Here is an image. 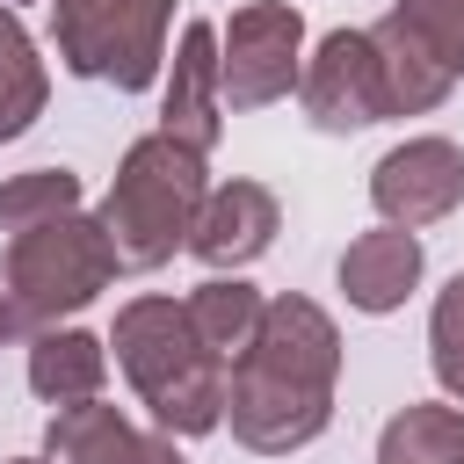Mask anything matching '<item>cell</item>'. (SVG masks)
<instances>
[{
    "mask_svg": "<svg viewBox=\"0 0 464 464\" xmlns=\"http://www.w3.org/2000/svg\"><path fill=\"white\" fill-rule=\"evenodd\" d=\"M116 362L138 384V399L152 406V420L167 435H210L225 420V362L203 348L188 304L174 297H130L116 312Z\"/></svg>",
    "mask_w": 464,
    "mask_h": 464,
    "instance_id": "1",
    "label": "cell"
},
{
    "mask_svg": "<svg viewBox=\"0 0 464 464\" xmlns=\"http://www.w3.org/2000/svg\"><path fill=\"white\" fill-rule=\"evenodd\" d=\"M210 181H203V152L152 130L123 152L109 196H102V232L116 246L123 268H160L174 261V246H188L196 232V210H203Z\"/></svg>",
    "mask_w": 464,
    "mask_h": 464,
    "instance_id": "2",
    "label": "cell"
},
{
    "mask_svg": "<svg viewBox=\"0 0 464 464\" xmlns=\"http://www.w3.org/2000/svg\"><path fill=\"white\" fill-rule=\"evenodd\" d=\"M116 246L102 232V218L87 210H65V218H44L29 232H7V261H0V283L22 312V326H58L65 312L94 304L116 276Z\"/></svg>",
    "mask_w": 464,
    "mask_h": 464,
    "instance_id": "3",
    "label": "cell"
},
{
    "mask_svg": "<svg viewBox=\"0 0 464 464\" xmlns=\"http://www.w3.org/2000/svg\"><path fill=\"white\" fill-rule=\"evenodd\" d=\"M167 14H174V0H51V44L65 58V72L138 94L160 80Z\"/></svg>",
    "mask_w": 464,
    "mask_h": 464,
    "instance_id": "4",
    "label": "cell"
},
{
    "mask_svg": "<svg viewBox=\"0 0 464 464\" xmlns=\"http://www.w3.org/2000/svg\"><path fill=\"white\" fill-rule=\"evenodd\" d=\"M304 80V14L290 0H246L218 36V87L232 109H268Z\"/></svg>",
    "mask_w": 464,
    "mask_h": 464,
    "instance_id": "5",
    "label": "cell"
},
{
    "mask_svg": "<svg viewBox=\"0 0 464 464\" xmlns=\"http://www.w3.org/2000/svg\"><path fill=\"white\" fill-rule=\"evenodd\" d=\"M225 420H232V435L246 442V450H261V457H290V450H304L312 435H326V420H334V392L326 384H297V377H276V370H261V362H232V377H225Z\"/></svg>",
    "mask_w": 464,
    "mask_h": 464,
    "instance_id": "6",
    "label": "cell"
},
{
    "mask_svg": "<svg viewBox=\"0 0 464 464\" xmlns=\"http://www.w3.org/2000/svg\"><path fill=\"white\" fill-rule=\"evenodd\" d=\"M297 94H304V116L319 130H370V123H384L392 109H384V65H377L370 29H334L312 51Z\"/></svg>",
    "mask_w": 464,
    "mask_h": 464,
    "instance_id": "7",
    "label": "cell"
},
{
    "mask_svg": "<svg viewBox=\"0 0 464 464\" xmlns=\"http://www.w3.org/2000/svg\"><path fill=\"white\" fill-rule=\"evenodd\" d=\"M370 203H377L384 225H406V232L450 218L464 203V152L450 138H406V145H392L370 167Z\"/></svg>",
    "mask_w": 464,
    "mask_h": 464,
    "instance_id": "8",
    "label": "cell"
},
{
    "mask_svg": "<svg viewBox=\"0 0 464 464\" xmlns=\"http://www.w3.org/2000/svg\"><path fill=\"white\" fill-rule=\"evenodd\" d=\"M276 232H283L276 196H268L261 181H225V188L203 196L196 232H188V254H196L203 268H246V261H261V254L276 246Z\"/></svg>",
    "mask_w": 464,
    "mask_h": 464,
    "instance_id": "9",
    "label": "cell"
},
{
    "mask_svg": "<svg viewBox=\"0 0 464 464\" xmlns=\"http://www.w3.org/2000/svg\"><path fill=\"white\" fill-rule=\"evenodd\" d=\"M246 362H261V370H276V377H297V384H326V392H334V377H341V334H334V319H326L312 297H268V312H261V334H254Z\"/></svg>",
    "mask_w": 464,
    "mask_h": 464,
    "instance_id": "10",
    "label": "cell"
},
{
    "mask_svg": "<svg viewBox=\"0 0 464 464\" xmlns=\"http://www.w3.org/2000/svg\"><path fill=\"white\" fill-rule=\"evenodd\" d=\"M225 87H218V29L210 22H188L181 29V51H174V80H167V102H160V130L210 152L225 116H218Z\"/></svg>",
    "mask_w": 464,
    "mask_h": 464,
    "instance_id": "11",
    "label": "cell"
},
{
    "mask_svg": "<svg viewBox=\"0 0 464 464\" xmlns=\"http://www.w3.org/2000/svg\"><path fill=\"white\" fill-rule=\"evenodd\" d=\"M413 283H420V239H413L406 225H384V232L348 239V254H341V290H348L355 312H399Z\"/></svg>",
    "mask_w": 464,
    "mask_h": 464,
    "instance_id": "12",
    "label": "cell"
},
{
    "mask_svg": "<svg viewBox=\"0 0 464 464\" xmlns=\"http://www.w3.org/2000/svg\"><path fill=\"white\" fill-rule=\"evenodd\" d=\"M370 44H377V65H384V109L392 116H420V109H435L442 94H450V65L399 22V14H384L377 29H370Z\"/></svg>",
    "mask_w": 464,
    "mask_h": 464,
    "instance_id": "13",
    "label": "cell"
},
{
    "mask_svg": "<svg viewBox=\"0 0 464 464\" xmlns=\"http://www.w3.org/2000/svg\"><path fill=\"white\" fill-rule=\"evenodd\" d=\"M109 377V348L80 326H36L29 341V392L51 399V406H72V399H94Z\"/></svg>",
    "mask_w": 464,
    "mask_h": 464,
    "instance_id": "14",
    "label": "cell"
},
{
    "mask_svg": "<svg viewBox=\"0 0 464 464\" xmlns=\"http://www.w3.org/2000/svg\"><path fill=\"white\" fill-rule=\"evenodd\" d=\"M261 312H268V297H261L254 283H239V276H210V283H196V290H188V319H196L203 348H210L225 370L254 348Z\"/></svg>",
    "mask_w": 464,
    "mask_h": 464,
    "instance_id": "15",
    "label": "cell"
},
{
    "mask_svg": "<svg viewBox=\"0 0 464 464\" xmlns=\"http://www.w3.org/2000/svg\"><path fill=\"white\" fill-rule=\"evenodd\" d=\"M377 464H464V406H406L377 435Z\"/></svg>",
    "mask_w": 464,
    "mask_h": 464,
    "instance_id": "16",
    "label": "cell"
},
{
    "mask_svg": "<svg viewBox=\"0 0 464 464\" xmlns=\"http://www.w3.org/2000/svg\"><path fill=\"white\" fill-rule=\"evenodd\" d=\"M44 94H51L44 58H36L29 29L14 22V7H0V145L22 138V130L44 116Z\"/></svg>",
    "mask_w": 464,
    "mask_h": 464,
    "instance_id": "17",
    "label": "cell"
},
{
    "mask_svg": "<svg viewBox=\"0 0 464 464\" xmlns=\"http://www.w3.org/2000/svg\"><path fill=\"white\" fill-rule=\"evenodd\" d=\"M123 435H130L123 406H102V399H72V406H58V420H51L44 450H51V464H109V457L123 450Z\"/></svg>",
    "mask_w": 464,
    "mask_h": 464,
    "instance_id": "18",
    "label": "cell"
},
{
    "mask_svg": "<svg viewBox=\"0 0 464 464\" xmlns=\"http://www.w3.org/2000/svg\"><path fill=\"white\" fill-rule=\"evenodd\" d=\"M65 210H80V174L72 167H29V174L0 181V232H29V225L65 218Z\"/></svg>",
    "mask_w": 464,
    "mask_h": 464,
    "instance_id": "19",
    "label": "cell"
},
{
    "mask_svg": "<svg viewBox=\"0 0 464 464\" xmlns=\"http://www.w3.org/2000/svg\"><path fill=\"white\" fill-rule=\"evenodd\" d=\"M428 348H435V377L450 399H464V276L442 283L435 312H428Z\"/></svg>",
    "mask_w": 464,
    "mask_h": 464,
    "instance_id": "20",
    "label": "cell"
},
{
    "mask_svg": "<svg viewBox=\"0 0 464 464\" xmlns=\"http://www.w3.org/2000/svg\"><path fill=\"white\" fill-rule=\"evenodd\" d=\"M392 14H399L450 72H464V0H392Z\"/></svg>",
    "mask_w": 464,
    "mask_h": 464,
    "instance_id": "21",
    "label": "cell"
},
{
    "mask_svg": "<svg viewBox=\"0 0 464 464\" xmlns=\"http://www.w3.org/2000/svg\"><path fill=\"white\" fill-rule=\"evenodd\" d=\"M109 464H188V457L174 450V435H167V428H160V435H138V428H130V435H123V450H116Z\"/></svg>",
    "mask_w": 464,
    "mask_h": 464,
    "instance_id": "22",
    "label": "cell"
},
{
    "mask_svg": "<svg viewBox=\"0 0 464 464\" xmlns=\"http://www.w3.org/2000/svg\"><path fill=\"white\" fill-rule=\"evenodd\" d=\"M14 326H22V312H14V297H7V290H0V348H7V341H14Z\"/></svg>",
    "mask_w": 464,
    "mask_h": 464,
    "instance_id": "23",
    "label": "cell"
},
{
    "mask_svg": "<svg viewBox=\"0 0 464 464\" xmlns=\"http://www.w3.org/2000/svg\"><path fill=\"white\" fill-rule=\"evenodd\" d=\"M14 464H51V457H14Z\"/></svg>",
    "mask_w": 464,
    "mask_h": 464,
    "instance_id": "24",
    "label": "cell"
}]
</instances>
